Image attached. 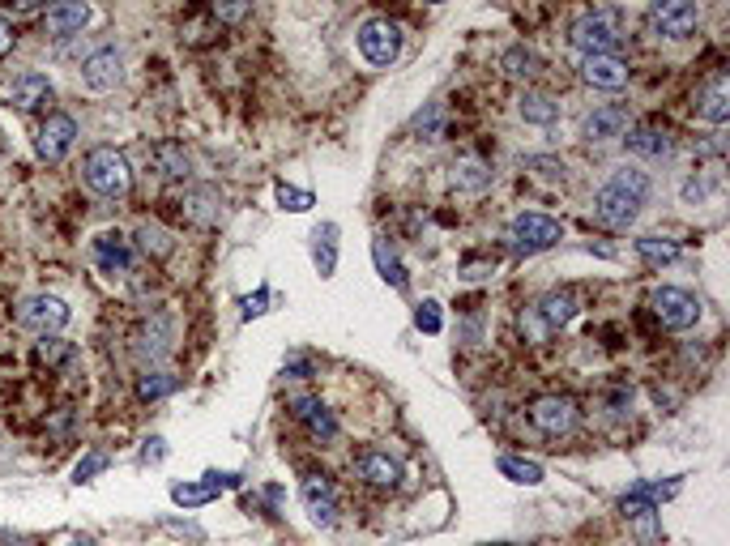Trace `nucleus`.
Instances as JSON below:
<instances>
[{
	"label": "nucleus",
	"instance_id": "obj_1",
	"mask_svg": "<svg viewBox=\"0 0 730 546\" xmlns=\"http://www.w3.org/2000/svg\"><path fill=\"white\" fill-rule=\"evenodd\" d=\"M649 192H654V184H649L645 171H632V167L615 171L611 180L594 192V218L611 231H628L632 222L641 218Z\"/></svg>",
	"mask_w": 730,
	"mask_h": 546
},
{
	"label": "nucleus",
	"instance_id": "obj_2",
	"mask_svg": "<svg viewBox=\"0 0 730 546\" xmlns=\"http://www.w3.org/2000/svg\"><path fill=\"white\" fill-rule=\"evenodd\" d=\"M86 184L99 192L107 201H124L133 188V171H129V158L111 146H99L86 154Z\"/></svg>",
	"mask_w": 730,
	"mask_h": 546
},
{
	"label": "nucleus",
	"instance_id": "obj_3",
	"mask_svg": "<svg viewBox=\"0 0 730 546\" xmlns=\"http://www.w3.org/2000/svg\"><path fill=\"white\" fill-rule=\"evenodd\" d=\"M620 39H624L620 13H611V9L585 13V18H577V26H573V47L581 56H615Z\"/></svg>",
	"mask_w": 730,
	"mask_h": 546
},
{
	"label": "nucleus",
	"instance_id": "obj_4",
	"mask_svg": "<svg viewBox=\"0 0 730 546\" xmlns=\"http://www.w3.org/2000/svg\"><path fill=\"white\" fill-rule=\"evenodd\" d=\"M577 308H581V295L573 291V286H564V291H551V295L538 299L534 308H530L526 316H521V329H530L534 342H543L547 333L564 329L568 320L577 316Z\"/></svg>",
	"mask_w": 730,
	"mask_h": 546
},
{
	"label": "nucleus",
	"instance_id": "obj_5",
	"mask_svg": "<svg viewBox=\"0 0 730 546\" xmlns=\"http://www.w3.org/2000/svg\"><path fill=\"white\" fill-rule=\"evenodd\" d=\"M560 222L547 218V214H517L504 231V244H509L517 256H534V252H547L560 244Z\"/></svg>",
	"mask_w": 730,
	"mask_h": 546
},
{
	"label": "nucleus",
	"instance_id": "obj_6",
	"mask_svg": "<svg viewBox=\"0 0 730 546\" xmlns=\"http://www.w3.org/2000/svg\"><path fill=\"white\" fill-rule=\"evenodd\" d=\"M355 43H359V52H363V60H368V64L389 69V64L402 56V26L389 22V18H368L359 26Z\"/></svg>",
	"mask_w": 730,
	"mask_h": 546
},
{
	"label": "nucleus",
	"instance_id": "obj_7",
	"mask_svg": "<svg viewBox=\"0 0 730 546\" xmlns=\"http://www.w3.org/2000/svg\"><path fill=\"white\" fill-rule=\"evenodd\" d=\"M649 308H654L658 325L671 329V333H688V329H696V320H701V303H696V295L679 291V286H658V291L649 295Z\"/></svg>",
	"mask_w": 730,
	"mask_h": 546
},
{
	"label": "nucleus",
	"instance_id": "obj_8",
	"mask_svg": "<svg viewBox=\"0 0 730 546\" xmlns=\"http://www.w3.org/2000/svg\"><path fill=\"white\" fill-rule=\"evenodd\" d=\"M69 316H73V312H69V303L60 299V295H26V299L18 303V325L30 329V333H39V337L65 329Z\"/></svg>",
	"mask_w": 730,
	"mask_h": 546
},
{
	"label": "nucleus",
	"instance_id": "obj_9",
	"mask_svg": "<svg viewBox=\"0 0 730 546\" xmlns=\"http://www.w3.org/2000/svg\"><path fill=\"white\" fill-rule=\"evenodd\" d=\"M645 18L658 39H688L696 22H701V9L692 0H658V5H649Z\"/></svg>",
	"mask_w": 730,
	"mask_h": 546
},
{
	"label": "nucleus",
	"instance_id": "obj_10",
	"mask_svg": "<svg viewBox=\"0 0 730 546\" xmlns=\"http://www.w3.org/2000/svg\"><path fill=\"white\" fill-rule=\"evenodd\" d=\"M530 423H534V431H543L547 440H560V436H568V431L577 427V401L560 397V393L534 397L530 401Z\"/></svg>",
	"mask_w": 730,
	"mask_h": 546
},
{
	"label": "nucleus",
	"instance_id": "obj_11",
	"mask_svg": "<svg viewBox=\"0 0 730 546\" xmlns=\"http://www.w3.org/2000/svg\"><path fill=\"white\" fill-rule=\"evenodd\" d=\"M124 82V56L116 47H99V52H90L86 64H82V86L90 94H111Z\"/></svg>",
	"mask_w": 730,
	"mask_h": 546
},
{
	"label": "nucleus",
	"instance_id": "obj_12",
	"mask_svg": "<svg viewBox=\"0 0 730 546\" xmlns=\"http://www.w3.org/2000/svg\"><path fill=\"white\" fill-rule=\"evenodd\" d=\"M73 141H77V120L65 116V111H52L39 128V137H35V154L43 158V163H60V158L73 150Z\"/></svg>",
	"mask_w": 730,
	"mask_h": 546
},
{
	"label": "nucleus",
	"instance_id": "obj_13",
	"mask_svg": "<svg viewBox=\"0 0 730 546\" xmlns=\"http://www.w3.org/2000/svg\"><path fill=\"white\" fill-rule=\"evenodd\" d=\"M620 512H624V521L641 534V542H658V538H662L658 504H654V495H649V487H645V483H641V487H632V491L624 495V500H620Z\"/></svg>",
	"mask_w": 730,
	"mask_h": 546
},
{
	"label": "nucleus",
	"instance_id": "obj_14",
	"mask_svg": "<svg viewBox=\"0 0 730 546\" xmlns=\"http://www.w3.org/2000/svg\"><path fill=\"white\" fill-rule=\"evenodd\" d=\"M90 252H94V265L103 273H111V278H124V273L133 269V244L120 231H99Z\"/></svg>",
	"mask_w": 730,
	"mask_h": 546
},
{
	"label": "nucleus",
	"instance_id": "obj_15",
	"mask_svg": "<svg viewBox=\"0 0 730 546\" xmlns=\"http://www.w3.org/2000/svg\"><path fill=\"white\" fill-rule=\"evenodd\" d=\"M291 414H295V423H304V431L312 440H333L338 436V419H333V410L325 406L321 397H308V393H299V397H291Z\"/></svg>",
	"mask_w": 730,
	"mask_h": 546
},
{
	"label": "nucleus",
	"instance_id": "obj_16",
	"mask_svg": "<svg viewBox=\"0 0 730 546\" xmlns=\"http://www.w3.org/2000/svg\"><path fill=\"white\" fill-rule=\"evenodd\" d=\"M299 500H304V508H308V517L316 521V525H338V491H333V483L329 478H304V487H299Z\"/></svg>",
	"mask_w": 730,
	"mask_h": 546
},
{
	"label": "nucleus",
	"instance_id": "obj_17",
	"mask_svg": "<svg viewBox=\"0 0 730 546\" xmlns=\"http://www.w3.org/2000/svg\"><path fill=\"white\" fill-rule=\"evenodd\" d=\"M581 77L598 90H624L628 86V60H620V56H585Z\"/></svg>",
	"mask_w": 730,
	"mask_h": 546
},
{
	"label": "nucleus",
	"instance_id": "obj_18",
	"mask_svg": "<svg viewBox=\"0 0 730 546\" xmlns=\"http://www.w3.org/2000/svg\"><path fill=\"white\" fill-rule=\"evenodd\" d=\"M624 146L637 154V158L658 163V158H671L675 141H671V133H666L662 124H641V128H632V133H624Z\"/></svg>",
	"mask_w": 730,
	"mask_h": 546
},
{
	"label": "nucleus",
	"instance_id": "obj_19",
	"mask_svg": "<svg viewBox=\"0 0 730 546\" xmlns=\"http://www.w3.org/2000/svg\"><path fill=\"white\" fill-rule=\"evenodd\" d=\"M355 474H359L368 487H376V491H393V487L402 483V465L393 461L389 453H376V448L355 461Z\"/></svg>",
	"mask_w": 730,
	"mask_h": 546
},
{
	"label": "nucleus",
	"instance_id": "obj_20",
	"mask_svg": "<svg viewBox=\"0 0 730 546\" xmlns=\"http://www.w3.org/2000/svg\"><path fill=\"white\" fill-rule=\"evenodd\" d=\"M696 116L709 120V124H726L730 120V77L726 73H713L705 90L696 94Z\"/></svg>",
	"mask_w": 730,
	"mask_h": 546
},
{
	"label": "nucleus",
	"instance_id": "obj_21",
	"mask_svg": "<svg viewBox=\"0 0 730 546\" xmlns=\"http://www.w3.org/2000/svg\"><path fill=\"white\" fill-rule=\"evenodd\" d=\"M624 133H628V107H620V103L598 107L594 116H585V124H581V137L585 141H615V137H624Z\"/></svg>",
	"mask_w": 730,
	"mask_h": 546
},
{
	"label": "nucleus",
	"instance_id": "obj_22",
	"mask_svg": "<svg viewBox=\"0 0 730 546\" xmlns=\"http://www.w3.org/2000/svg\"><path fill=\"white\" fill-rule=\"evenodd\" d=\"M9 103L18 107V111H43L47 103H52V82H47L43 73H22V77H13Z\"/></svg>",
	"mask_w": 730,
	"mask_h": 546
},
{
	"label": "nucleus",
	"instance_id": "obj_23",
	"mask_svg": "<svg viewBox=\"0 0 730 546\" xmlns=\"http://www.w3.org/2000/svg\"><path fill=\"white\" fill-rule=\"evenodd\" d=\"M86 22H90V5H82V0H65V5L47 9V35H52V39L82 35Z\"/></svg>",
	"mask_w": 730,
	"mask_h": 546
},
{
	"label": "nucleus",
	"instance_id": "obj_24",
	"mask_svg": "<svg viewBox=\"0 0 730 546\" xmlns=\"http://www.w3.org/2000/svg\"><path fill=\"white\" fill-rule=\"evenodd\" d=\"M184 218L193 222V227H214L222 218V197L214 188H193L184 192Z\"/></svg>",
	"mask_w": 730,
	"mask_h": 546
},
{
	"label": "nucleus",
	"instance_id": "obj_25",
	"mask_svg": "<svg viewBox=\"0 0 730 546\" xmlns=\"http://www.w3.org/2000/svg\"><path fill=\"white\" fill-rule=\"evenodd\" d=\"M171 333H176V325H171V316H150V325L137 333V350L150 359H163L171 350Z\"/></svg>",
	"mask_w": 730,
	"mask_h": 546
},
{
	"label": "nucleus",
	"instance_id": "obj_26",
	"mask_svg": "<svg viewBox=\"0 0 730 546\" xmlns=\"http://www.w3.org/2000/svg\"><path fill=\"white\" fill-rule=\"evenodd\" d=\"M154 167L167 175V180H184L188 175V154H184V146H176V141H158L154 146Z\"/></svg>",
	"mask_w": 730,
	"mask_h": 546
},
{
	"label": "nucleus",
	"instance_id": "obj_27",
	"mask_svg": "<svg viewBox=\"0 0 730 546\" xmlns=\"http://www.w3.org/2000/svg\"><path fill=\"white\" fill-rule=\"evenodd\" d=\"M137 248L154 256V261H163V256L176 252V235H171L167 227H158V222H146V227L137 231Z\"/></svg>",
	"mask_w": 730,
	"mask_h": 546
},
{
	"label": "nucleus",
	"instance_id": "obj_28",
	"mask_svg": "<svg viewBox=\"0 0 730 546\" xmlns=\"http://www.w3.org/2000/svg\"><path fill=\"white\" fill-rule=\"evenodd\" d=\"M496 465H500V474L509 478V483H517V487H538V483H543V465H538V461H526V457H500Z\"/></svg>",
	"mask_w": 730,
	"mask_h": 546
},
{
	"label": "nucleus",
	"instance_id": "obj_29",
	"mask_svg": "<svg viewBox=\"0 0 730 546\" xmlns=\"http://www.w3.org/2000/svg\"><path fill=\"white\" fill-rule=\"evenodd\" d=\"M517 111H521V120H530V124H555V116H560V107H555L547 94H538V90H526L517 99Z\"/></svg>",
	"mask_w": 730,
	"mask_h": 546
},
{
	"label": "nucleus",
	"instance_id": "obj_30",
	"mask_svg": "<svg viewBox=\"0 0 730 546\" xmlns=\"http://www.w3.org/2000/svg\"><path fill=\"white\" fill-rule=\"evenodd\" d=\"M500 69L509 73V77H517V82H526V77H534L538 69H543V60H538V56L530 52V47H521V43H517V47H509V52L500 56Z\"/></svg>",
	"mask_w": 730,
	"mask_h": 546
},
{
	"label": "nucleus",
	"instance_id": "obj_31",
	"mask_svg": "<svg viewBox=\"0 0 730 546\" xmlns=\"http://www.w3.org/2000/svg\"><path fill=\"white\" fill-rule=\"evenodd\" d=\"M316 269H321V278H329L333 265H338V227L325 222V227H316Z\"/></svg>",
	"mask_w": 730,
	"mask_h": 546
},
{
	"label": "nucleus",
	"instance_id": "obj_32",
	"mask_svg": "<svg viewBox=\"0 0 730 546\" xmlns=\"http://www.w3.org/2000/svg\"><path fill=\"white\" fill-rule=\"evenodd\" d=\"M210 483H176L171 487V500H176L180 508H201V504H210L214 495H218V483H214V474H205Z\"/></svg>",
	"mask_w": 730,
	"mask_h": 546
},
{
	"label": "nucleus",
	"instance_id": "obj_33",
	"mask_svg": "<svg viewBox=\"0 0 730 546\" xmlns=\"http://www.w3.org/2000/svg\"><path fill=\"white\" fill-rule=\"evenodd\" d=\"M637 256L645 265H671V261H679V244L658 239V235H645V239H637Z\"/></svg>",
	"mask_w": 730,
	"mask_h": 546
},
{
	"label": "nucleus",
	"instance_id": "obj_34",
	"mask_svg": "<svg viewBox=\"0 0 730 546\" xmlns=\"http://www.w3.org/2000/svg\"><path fill=\"white\" fill-rule=\"evenodd\" d=\"M453 184L466 188V192H483L491 184V171L479 163V158H462V163L453 167Z\"/></svg>",
	"mask_w": 730,
	"mask_h": 546
},
{
	"label": "nucleus",
	"instance_id": "obj_35",
	"mask_svg": "<svg viewBox=\"0 0 730 546\" xmlns=\"http://www.w3.org/2000/svg\"><path fill=\"white\" fill-rule=\"evenodd\" d=\"M372 256H376V269H380V278H385L389 286H406V273H402V265H398V256H393L389 248H385V239H376L372 244Z\"/></svg>",
	"mask_w": 730,
	"mask_h": 546
},
{
	"label": "nucleus",
	"instance_id": "obj_36",
	"mask_svg": "<svg viewBox=\"0 0 730 546\" xmlns=\"http://www.w3.org/2000/svg\"><path fill=\"white\" fill-rule=\"evenodd\" d=\"M171 389H176V376H167V372H141L137 376V397L141 401H158V397H167Z\"/></svg>",
	"mask_w": 730,
	"mask_h": 546
},
{
	"label": "nucleus",
	"instance_id": "obj_37",
	"mask_svg": "<svg viewBox=\"0 0 730 546\" xmlns=\"http://www.w3.org/2000/svg\"><path fill=\"white\" fill-rule=\"evenodd\" d=\"M39 359H43L47 367H60V363L73 359V346L60 342V337H43V342H39Z\"/></svg>",
	"mask_w": 730,
	"mask_h": 546
},
{
	"label": "nucleus",
	"instance_id": "obj_38",
	"mask_svg": "<svg viewBox=\"0 0 730 546\" xmlns=\"http://www.w3.org/2000/svg\"><path fill=\"white\" fill-rule=\"evenodd\" d=\"M526 167L538 175V180H547V184H560V180H564V163H560V158L534 154V158H526Z\"/></svg>",
	"mask_w": 730,
	"mask_h": 546
},
{
	"label": "nucleus",
	"instance_id": "obj_39",
	"mask_svg": "<svg viewBox=\"0 0 730 546\" xmlns=\"http://www.w3.org/2000/svg\"><path fill=\"white\" fill-rule=\"evenodd\" d=\"M278 201H282V210H291V214L312 210V192H304V188H287V184H278Z\"/></svg>",
	"mask_w": 730,
	"mask_h": 546
},
{
	"label": "nucleus",
	"instance_id": "obj_40",
	"mask_svg": "<svg viewBox=\"0 0 730 546\" xmlns=\"http://www.w3.org/2000/svg\"><path fill=\"white\" fill-rule=\"evenodd\" d=\"M415 325H419V333H440V303H436V299H423V303H419Z\"/></svg>",
	"mask_w": 730,
	"mask_h": 546
},
{
	"label": "nucleus",
	"instance_id": "obj_41",
	"mask_svg": "<svg viewBox=\"0 0 730 546\" xmlns=\"http://www.w3.org/2000/svg\"><path fill=\"white\" fill-rule=\"evenodd\" d=\"M99 470H107V457H103V453H90V457H82V461H77V470H73V483H90V478L99 474Z\"/></svg>",
	"mask_w": 730,
	"mask_h": 546
},
{
	"label": "nucleus",
	"instance_id": "obj_42",
	"mask_svg": "<svg viewBox=\"0 0 730 546\" xmlns=\"http://www.w3.org/2000/svg\"><path fill=\"white\" fill-rule=\"evenodd\" d=\"M252 13V5H214V18L218 22H244Z\"/></svg>",
	"mask_w": 730,
	"mask_h": 546
},
{
	"label": "nucleus",
	"instance_id": "obj_43",
	"mask_svg": "<svg viewBox=\"0 0 730 546\" xmlns=\"http://www.w3.org/2000/svg\"><path fill=\"white\" fill-rule=\"evenodd\" d=\"M5 9H9V13H18V18H30V13H43V0H18V5L9 0Z\"/></svg>",
	"mask_w": 730,
	"mask_h": 546
},
{
	"label": "nucleus",
	"instance_id": "obj_44",
	"mask_svg": "<svg viewBox=\"0 0 730 546\" xmlns=\"http://www.w3.org/2000/svg\"><path fill=\"white\" fill-rule=\"evenodd\" d=\"M415 124H419V133H427V137H436V124H440V107H427V116H419Z\"/></svg>",
	"mask_w": 730,
	"mask_h": 546
},
{
	"label": "nucleus",
	"instance_id": "obj_45",
	"mask_svg": "<svg viewBox=\"0 0 730 546\" xmlns=\"http://www.w3.org/2000/svg\"><path fill=\"white\" fill-rule=\"evenodd\" d=\"M13 52V26L9 22H0V60H5Z\"/></svg>",
	"mask_w": 730,
	"mask_h": 546
},
{
	"label": "nucleus",
	"instance_id": "obj_46",
	"mask_svg": "<svg viewBox=\"0 0 730 546\" xmlns=\"http://www.w3.org/2000/svg\"><path fill=\"white\" fill-rule=\"evenodd\" d=\"M265 299H269V291H261L257 299H248V308H244V316H248V320H252V316H261V312H265V308H261V303H265Z\"/></svg>",
	"mask_w": 730,
	"mask_h": 546
},
{
	"label": "nucleus",
	"instance_id": "obj_47",
	"mask_svg": "<svg viewBox=\"0 0 730 546\" xmlns=\"http://www.w3.org/2000/svg\"><path fill=\"white\" fill-rule=\"evenodd\" d=\"M287 372H299V376H308V372H312V363H308V359H287Z\"/></svg>",
	"mask_w": 730,
	"mask_h": 546
},
{
	"label": "nucleus",
	"instance_id": "obj_48",
	"mask_svg": "<svg viewBox=\"0 0 730 546\" xmlns=\"http://www.w3.org/2000/svg\"><path fill=\"white\" fill-rule=\"evenodd\" d=\"M69 546H90V542H86V538H77V542H69Z\"/></svg>",
	"mask_w": 730,
	"mask_h": 546
}]
</instances>
